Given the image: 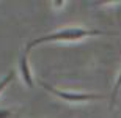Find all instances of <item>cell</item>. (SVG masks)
Returning a JSON list of instances; mask_svg holds the SVG:
<instances>
[{
  "label": "cell",
  "instance_id": "6",
  "mask_svg": "<svg viewBox=\"0 0 121 118\" xmlns=\"http://www.w3.org/2000/svg\"><path fill=\"white\" fill-rule=\"evenodd\" d=\"M13 115V112L8 109H0V118H9Z\"/></svg>",
  "mask_w": 121,
  "mask_h": 118
},
{
  "label": "cell",
  "instance_id": "3",
  "mask_svg": "<svg viewBox=\"0 0 121 118\" xmlns=\"http://www.w3.org/2000/svg\"><path fill=\"white\" fill-rule=\"evenodd\" d=\"M19 71L22 74V79L24 82L27 83L28 88H33V79H31V73H30V66H28V58H27V54L24 52L19 58Z\"/></svg>",
  "mask_w": 121,
  "mask_h": 118
},
{
  "label": "cell",
  "instance_id": "1",
  "mask_svg": "<svg viewBox=\"0 0 121 118\" xmlns=\"http://www.w3.org/2000/svg\"><path fill=\"white\" fill-rule=\"evenodd\" d=\"M98 35H107V32H102V30H88V28H80V27L63 28V30H58V32H55V33L44 35V36H41V38L31 39L27 44V47H25V54L28 55V52L38 44L54 43V41H77V39L85 38V36H98Z\"/></svg>",
  "mask_w": 121,
  "mask_h": 118
},
{
  "label": "cell",
  "instance_id": "5",
  "mask_svg": "<svg viewBox=\"0 0 121 118\" xmlns=\"http://www.w3.org/2000/svg\"><path fill=\"white\" fill-rule=\"evenodd\" d=\"M13 79H14V71H9V73L6 74V76H5V77L2 79V80H0V93H2V91L5 90V87L8 85V83H9L11 80H13Z\"/></svg>",
  "mask_w": 121,
  "mask_h": 118
},
{
  "label": "cell",
  "instance_id": "4",
  "mask_svg": "<svg viewBox=\"0 0 121 118\" xmlns=\"http://www.w3.org/2000/svg\"><path fill=\"white\" fill-rule=\"evenodd\" d=\"M120 88H121V71H120V74H118V79H117V82H115V87H113V91H112V102H110V105L113 107V104H115V99H117V96H118V91H120Z\"/></svg>",
  "mask_w": 121,
  "mask_h": 118
},
{
  "label": "cell",
  "instance_id": "2",
  "mask_svg": "<svg viewBox=\"0 0 121 118\" xmlns=\"http://www.w3.org/2000/svg\"><path fill=\"white\" fill-rule=\"evenodd\" d=\"M39 85L47 90L49 93L55 95L57 98L63 101H69V102H85V101H98V99H104L102 95H93V93H71V91H63V90H58V88H54L50 87L49 83L46 82H39Z\"/></svg>",
  "mask_w": 121,
  "mask_h": 118
}]
</instances>
